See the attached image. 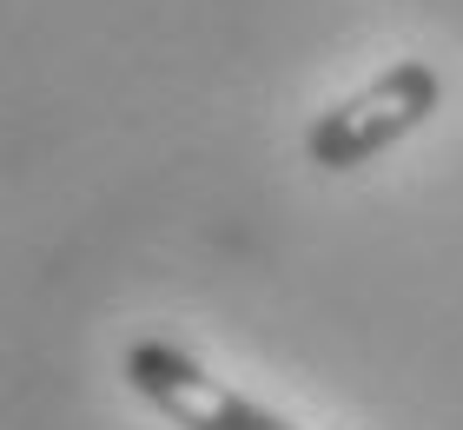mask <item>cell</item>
<instances>
[{
    "instance_id": "6da1fadb",
    "label": "cell",
    "mask_w": 463,
    "mask_h": 430,
    "mask_svg": "<svg viewBox=\"0 0 463 430\" xmlns=\"http://www.w3.org/2000/svg\"><path fill=\"white\" fill-rule=\"evenodd\" d=\"M437 106H444V73L430 60H391L377 80H364L305 126V159L325 172H357L397 139H411Z\"/></svg>"
},
{
    "instance_id": "7a4b0ae2",
    "label": "cell",
    "mask_w": 463,
    "mask_h": 430,
    "mask_svg": "<svg viewBox=\"0 0 463 430\" xmlns=\"http://www.w3.org/2000/svg\"><path fill=\"white\" fill-rule=\"evenodd\" d=\"M119 377L139 404H153V411L165 424H179V430H305V424L279 417L271 404L232 391L225 377H213L173 338H133L119 351Z\"/></svg>"
}]
</instances>
